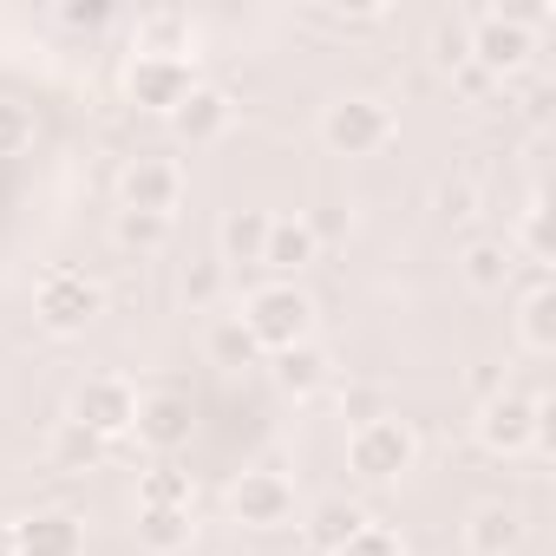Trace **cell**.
Segmentation results:
<instances>
[{"instance_id":"21","label":"cell","mask_w":556,"mask_h":556,"mask_svg":"<svg viewBox=\"0 0 556 556\" xmlns=\"http://www.w3.org/2000/svg\"><path fill=\"white\" fill-rule=\"evenodd\" d=\"M361 523H374V517H367V510H361L354 497H321V504H315V510L302 517V536H308V549L334 556V549H341V543H348V536H354Z\"/></svg>"},{"instance_id":"33","label":"cell","mask_w":556,"mask_h":556,"mask_svg":"<svg viewBox=\"0 0 556 556\" xmlns=\"http://www.w3.org/2000/svg\"><path fill=\"white\" fill-rule=\"evenodd\" d=\"M315 21H334V27H380L387 8H315Z\"/></svg>"},{"instance_id":"18","label":"cell","mask_w":556,"mask_h":556,"mask_svg":"<svg viewBox=\"0 0 556 556\" xmlns=\"http://www.w3.org/2000/svg\"><path fill=\"white\" fill-rule=\"evenodd\" d=\"M458 275H465L471 295H504L510 275H517V249L504 236H478V242L458 249Z\"/></svg>"},{"instance_id":"36","label":"cell","mask_w":556,"mask_h":556,"mask_svg":"<svg viewBox=\"0 0 556 556\" xmlns=\"http://www.w3.org/2000/svg\"><path fill=\"white\" fill-rule=\"evenodd\" d=\"M0 556H14V543H8V536H0Z\"/></svg>"},{"instance_id":"6","label":"cell","mask_w":556,"mask_h":556,"mask_svg":"<svg viewBox=\"0 0 556 556\" xmlns=\"http://www.w3.org/2000/svg\"><path fill=\"white\" fill-rule=\"evenodd\" d=\"M66 419L112 445V439H125V432H131V419H138V387H131V380H118V374H92V380H79V387H73Z\"/></svg>"},{"instance_id":"3","label":"cell","mask_w":556,"mask_h":556,"mask_svg":"<svg viewBox=\"0 0 556 556\" xmlns=\"http://www.w3.org/2000/svg\"><path fill=\"white\" fill-rule=\"evenodd\" d=\"M393 131H400V118L374 92H341V99L321 105V144L334 157H380L393 144Z\"/></svg>"},{"instance_id":"2","label":"cell","mask_w":556,"mask_h":556,"mask_svg":"<svg viewBox=\"0 0 556 556\" xmlns=\"http://www.w3.org/2000/svg\"><path fill=\"white\" fill-rule=\"evenodd\" d=\"M262 354H282V348H302L315 341V302L295 289V282H262L242 295V315H236Z\"/></svg>"},{"instance_id":"35","label":"cell","mask_w":556,"mask_h":556,"mask_svg":"<svg viewBox=\"0 0 556 556\" xmlns=\"http://www.w3.org/2000/svg\"><path fill=\"white\" fill-rule=\"evenodd\" d=\"M348 413H354V426H367V419H380L387 406H380V393H367V387H354V393H348Z\"/></svg>"},{"instance_id":"19","label":"cell","mask_w":556,"mask_h":556,"mask_svg":"<svg viewBox=\"0 0 556 556\" xmlns=\"http://www.w3.org/2000/svg\"><path fill=\"white\" fill-rule=\"evenodd\" d=\"M465 549H471V556H517V549H523V517H517V504H504V497L478 504V510L465 517Z\"/></svg>"},{"instance_id":"25","label":"cell","mask_w":556,"mask_h":556,"mask_svg":"<svg viewBox=\"0 0 556 556\" xmlns=\"http://www.w3.org/2000/svg\"><path fill=\"white\" fill-rule=\"evenodd\" d=\"M112 242L131 249V255H157L170 242V216H138V210H118L112 216Z\"/></svg>"},{"instance_id":"20","label":"cell","mask_w":556,"mask_h":556,"mask_svg":"<svg viewBox=\"0 0 556 556\" xmlns=\"http://www.w3.org/2000/svg\"><path fill=\"white\" fill-rule=\"evenodd\" d=\"M517 341H523V354H556V289H549V275L543 268H530V289H523V302H517Z\"/></svg>"},{"instance_id":"4","label":"cell","mask_w":556,"mask_h":556,"mask_svg":"<svg viewBox=\"0 0 556 556\" xmlns=\"http://www.w3.org/2000/svg\"><path fill=\"white\" fill-rule=\"evenodd\" d=\"M413 465H419V432H413L406 419L380 413V419L354 426V439H348V471H354L361 484H400Z\"/></svg>"},{"instance_id":"26","label":"cell","mask_w":556,"mask_h":556,"mask_svg":"<svg viewBox=\"0 0 556 556\" xmlns=\"http://www.w3.org/2000/svg\"><path fill=\"white\" fill-rule=\"evenodd\" d=\"M138 504H190V510H197V484H190V471H177V465H151V471L138 478Z\"/></svg>"},{"instance_id":"11","label":"cell","mask_w":556,"mask_h":556,"mask_svg":"<svg viewBox=\"0 0 556 556\" xmlns=\"http://www.w3.org/2000/svg\"><path fill=\"white\" fill-rule=\"evenodd\" d=\"M138 445L157 452V458H177L197 432V413H190V393H138V419H131Z\"/></svg>"},{"instance_id":"7","label":"cell","mask_w":556,"mask_h":556,"mask_svg":"<svg viewBox=\"0 0 556 556\" xmlns=\"http://www.w3.org/2000/svg\"><path fill=\"white\" fill-rule=\"evenodd\" d=\"M471 432L491 458H523V452H536V400L517 387H497L491 400H478Z\"/></svg>"},{"instance_id":"1","label":"cell","mask_w":556,"mask_h":556,"mask_svg":"<svg viewBox=\"0 0 556 556\" xmlns=\"http://www.w3.org/2000/svg\"><path fill=\"white\" fill-rule=\"evenodd\" d=\"M549 8H530V14H504V8H471L465 14V47H471V66L504 86L517 79L530 60H536V34H543Z\"/></svg>"},{"instance_id":"8","label":"cell","mask_w":556,"mask_h":556,"mask_svg":"<svg viewBox=\"0 0 556 556\" xmlns=\"http://www.w3.org/2000/svg\"><path fill=\"white\" fill-rule=\"evenodd\" d=\"M177 203H184V164H177V157L144 151V157H131V164L118 170V210L177 216Z\"/></svg>"},{"instance_id":"29","label":"cell","mask_w":556,"mask_h":556,"mask_svg":"<svg viewBox=\"0 0 556 556\" xmlns=\"http://www.w3.org/2000/svg\"><path fill=\"white\" fill-rule=\"evenodd\" d=\"M34 144V112L21 99H0V157H21Z\"/></svg>"},{"instance_id":"31","label":"cell","mask_w":556,"mask_h":556,"mask_svg":"<svg viewBox=\"0 0 556 556\" xmlns=\"http://www.w3.org/2000/svg\"><path fill=\"white\" fill-rule=\"evenodd\" d=\"M517 242H523L530 268H543V262H549V210H543V203H530V210H523V223H517Z\"/></svg>"},{"instance_id":"30","label":"cell","mask_w":556,"mask_h":556,"mask_svg":"<svg viewBox=\"0 0 556 556\" xmlns=\"http://www.w3.org/2000/svg\"><path fill=\"white\" fill-rule=\"evenodd\" d=\"M334 556H406V543H400V530H387V523H361Z\"/></svg>"},{"instance_id":"32","label":"cell","mask_w":556,"mask_h":556,"mask_svg":"<svg viewBox=\"0 0 556 556\" xmlns=\"http://www.w3.org/2000/svg\"><path fill=\"white\" fill-rule=\"evenodd\" d=\"M216 289H223V262H197L190 275H184V302H216Z\"/></svg>"},{"instance_id":"15","label":"cell","mask_w":556,"mask_h":556,"mask_svg":"<svg viewBox=\"0 0 556 556\" xmlns=\"http://www.w3.org/2000/svg\"><path fill=\"white\" fill-rule=\"evenodd\" d=\"M321 255V229L308 216H268V242H262V268H275L289 282V275H302L308 262Z\"/></svg>"},{"instance_id":"23","label":"cell","mask_w":556,"mask_h":556,"mask_svg":"<svg viewBox=\"0 0 556 556\" xmlns=\"http://www.w3.org/2000/svg\"><path fill=\"white\" fill-rule=\"evenodd\" d=\"M99 458H105V439H92L86 426L60 419V426L47 432V465H53V471H92Z\"/></svg>"},{"instance_id":"13","label":"cell","mask_w":556,"mask_h":556,"mask_svg":"<svg viewBox=\"0 0 556 556\" xmlns=\"http://www.w3.org/2000/svg\"><path fill=\"white\" fill-rule=\"evenodd\" d=\"M229 125H236V99H229L223 86H203V79H197L190 99L170 112V131H177L184 144H216Z\"/></svg>"},{"instance_id":"9","label":"cell","mask_w":556,"mask_h":556,"mask_svg":"<svg viewBox=\"0 0 556 556\" xmlns=\"http://www.w3.org/2000/svg\"><path fill=\"white\" fill-rule=\"evenodd\" d=\"M190 86H197V60H151V53H131V66H125V99H131L138 112H157V118H170V112L190 99Z\"/></svg>"},{"instance_id":"22","label":"cell","mask_w":556,"mask_h":556,"mask_svg":"<svg viewBox=\"0 0 556 556\" xmlns=\"http://www.w3.org/2000/svg\"><path fill=\"white\" fill-rule=\"evenodd\" d=\"M262 242H268V210H229L216 223V262H262Z\"/></svg>"},{"instance_id":"24","label":"cell","mask_w":556,"mask_h":556,"mask_svg":"<svg viewBox=\"0 0 556 556\" xmlns=\"http://www.w3.org/2000/svg\"><path fill=\"white\" fill-rule=\"evenodd\" d=\"M203 354H210L216 367H229V374H236V367H255V361H262L255 334H249V328H242L236 315H216V321H210V334H203Z\"/></svg>"},{"instance_id":"16","label":"cell","mask_w":556,"mask_h":556,"mask_svg":"<svg viewBox=\"0 0 556 556\" xmlns=\"http://www.w3.org/2000/svg\"><path fill=\"white\" fill-rule=\"evenodd\" d=\"M131 53H151V60H197V21H190L184 8H151V14H138Z\"/></svg>"},{"instance_id":"10","label":"cell","mask_w":556,"mask_h":556,"mask_svg":"<svg viewBox=\"0 0 556 556\" xmlns=\"http://www.w3.org/2000/svg\"><path fill=\"white\" fill-rule=\"evenodd\" d=\"M229 517L242 530H282L295 523V484L282 471H242L229 484Z\"/></svg>"},{"instance_id":"12","label":"cell","mask_w":556,"mask_h":556,"mask_svg":"<svg viewBox=\"0 0 556 556\" xmlns=\"http://www.w3.org/2000/svg\"><path fill=\"white\" fill-rule=\"evenodd\" d=\"M14 556H86V523L73 510H27L21 523H8Z\"/></svg>"},{"instance_id":"28","label":"cell","mask_w":556,"mask_h":556,"mask_svg":"<svg viewBox=\"0 0 556 556\" xmlns=\"http://www.w3.org/2000/svg\"><path fill=\"white\" fill-rule=\"evenodd\" d=\"M53 21H60L66 34H105V27H112V0H60Z\"/></svg>"},{"instance_id":"27","label":"cell","mask_w":556,"mask_h":556,"mask_svg":"<svg viewBox=\"0 0 556 556\" xmlns=\"http://www.w3.org/2000/svg\"><path fill=\"white\" fill-rule=\"evenodd\" d=\"M432 66L439 73H465L471 66V47H465V14H445L432 27Z\"/></svg>"},{"instance_id":"14","label":"cell","mask_w":556,"mask_h":556,"mask_svg":"<svg viewBox=\"0 0 556 556\" xmlns=\"http://www.w3.org/2000/svg\"><path fill=\"white\" fill-rule=\"evenodd\" d=\"M268 380L282 387L289 400H315L328 380H334V354L321 341H302V348H282V354H268Z\"/></svg>"},{"instance_id":"34","label":"cell","mask_w":556,"mask_h":556,"mask_svg":"<svg viewBox=\"0 0 556 556\" xmlns=\"http://www.w3.org/2000/svg\"><path fill=\"white\" fill-rule=\"evenodd\" d=\"M439 210H445V216L458 223V216H471V210H478V190H471V184L458 177V184H445V190H439Z\"/></svg>"},{"instance_id":"17","label":"cell","mask_w":556,"mask_h":556,"mask_svg":"<svg viewBox=\"0 0 556 556\" xmlns=\"http://www.w3.org/2000/svg\"><path fill=\"white\" fill-rule=\"evenodd\" d=\"M138 549L144 556H184L197 543V510L190 504H138Z\"/></svg>"},{"instance_id":"5","label":"cell","mask_w":556,"mask_h":556,"mask_svg":"<svg viewBox=\"0 0 556 556\" xmlns=\"http://www.w3.org/2000/svg\"><path fill=\"white\" fill-rule=\"evenodd\" d=\"M105 315V289L92 282V275H79V268H47L40 275V289H34V321L47 328V334H86L92 321Z\"/></svg>"}]
</instances>
